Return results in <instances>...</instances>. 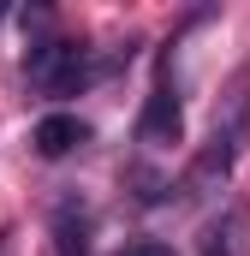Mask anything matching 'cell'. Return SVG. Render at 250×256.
I'll use <instances>...</instances> for the list:
<instances>
[{"instance_id": "1", "label": "cell", "mask_w": 250, "mask_h": 256, "mask_svg": "<svg viewBox=\"0 0 250 256\" xmlns=\"http://www.w3.org/2000/svg\"><path fill=\"white\" fill-rule=\"evenodd\" d=\"M250 143V72L232 84V102H226V114L214 120V131H208V143L190 155L185 179H179V196L185 202H196V196L220 191L226 179H232V167H238V155H244Z\"/></svg>"}, {"instance_id": "2", "label": "cell", "mask_w": 250, "mask_h": 256, "mask_svg": "<svg viewBox=\"0 0 250 256\" xmlns=\"http://www.w3.org/2000/svg\"><path fill=\"white\" fill-rule=\"evenodd\" d=\"M24 72H30V84H36L42 96H72V90L90 78V60H84V48H78V42L48 36V42H36V48H30Z\"/></svg>"}, {"instance_id": "3", "label": "cell", "mask_w": 250, "mask_h": 256, "mask_svg": "<svg viewBox=\"0 0 250 256\" xmlns=\"http://www.w3.org/2000/svg\"><path fill=\"white\" fill-rule=\"evenodd\" d=\"M179 131H185V114H179L173 78H167V66H161L155 90L143 96V120H137V137H143L149 149H167V143H179Z\"/></svg>"}, {"instance_id": "4", "label": "cell", "mask_w": 250, "mask_h": 256, "mask_svg": "<svg viewBox=\"0 0 250 256\" xmlns=\"http://www.w3.org/2000/svg\"><path fill=\"white\" fill-rule=\"evenodd\" d=\"M244 232V208H226V214H214L208 226H202V238H196V256H244L238 238Z\"/></svg>"}, {"instance_id": "5", "label": "cell", "mask_w": 250, "mask_h": 256, "mask_svg": "<svg viewBox=\"0 0 250 256\" xmlns=\"http://www.w3.org/2000/svg\"><path fill=\"white\" fill-rule=\"evenodd\" d=\"M84 143V120H72V114H48L42 126H36V155H48V161H60Z\"/></svg>"}, {"instance_id": "6", "label": "cell", "mask_w": 250, "mask_h": 256, "mask_svg": "<svg viewBox=\"0 0 250 256\" xmlns=\"http://www.w3.org/2000/svg\"><path fill=\"white\" fill-rule=\"evenodd\" d=\"M120 256H173V250H167V244H125Z\"/></svg>"}, {"instance_id": "7", "label": "cell", "mask_w": 250, "mask_h": 256, "mask_svg": "<svg viewBox=\"0 0 250 256\" xmlns=\"http://www.w3.org/2000/svg\"><path fill=\"white\" fill-rule=\"evenodd\" d=\"M0 256H12V232H0Z\"/></svg>"}, {"instance_id": "8", "label": "cell", "mask_w": 250, "mask_h": 256, "mask_svg": "<svg viewBox=\"0 0 250 256\" xmlns=\"http://www.w3.org/2000/svg\"><path fill=\"white\" fill-rule=\"evenodd\" d=\"M0 18H6V12H0Z\"/></svg>"}]
</instances>
